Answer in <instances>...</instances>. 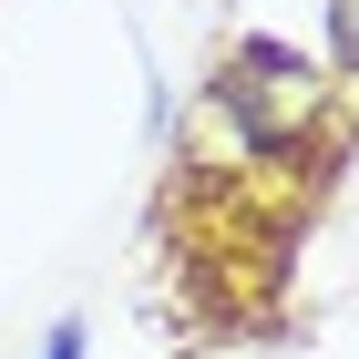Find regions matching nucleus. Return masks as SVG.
<instances>
[{
    "label": "nucleus",
    "instance_id": "f257e3e1",
    "mask_svg": "<svg viewBox=\"0 0 359 359\" xmlns=\"http://www.w3.org/2000/svg\"><path fill=\"white\" fill-rule=\"evenodd\" d=\"M216 93H226V113L247 123V144H257V154H287V144H298L308 123L329 113V83H318V72H308L298 52H277V41H257V52H236Z\"/></svg>",
    "mask_w": 359,
    "mask_h": 359
},
{
    "label": "nucleus",
    "instance_id": "f03ea898",
    "mask_svg": "<svg viewBox=\"0 0 359 359\" xmlns=\"http://www.w3.org/2000/svg\"><path fill=\"white\" fill-rule=\"evenodd\" d=\"M329 41H339V72L359 83V0H329Z\"/></svg>",
    "mask_w": 359,
    "mask_h": 359
},
{
    "label": "nucleus",
    "instance_id": "7ed1b4c3",
    "mask_svg": "<svg viewBox=\"0 0 359 359\" xmlns=\"http://www.w3.org/2000/svg\"><path fill=\"white\" fill-rule=\"evenodd\" d=\"M41 359H83V329H52V349Z\"/></svg>",
    "mask_w": 359,
    "mask_h": 359
}]
</instances>
